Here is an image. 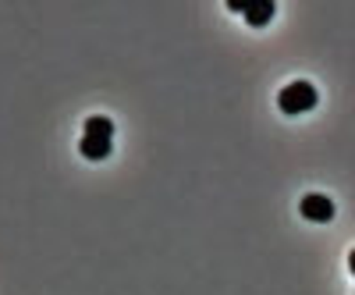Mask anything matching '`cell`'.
Listing matches in <instances>:
<instances>
[{"label":"cell","mask_w":355,"mask_h":295,"mask_svg":"<svg viewBox=\"0 0 355 295\" xmlns=\"http://www.w3.org/2000/svg\"><path fill=\"white\" fill-rule=\"evenodd\" d=\"M78 150H82L85 160H107L110 157V150H114V121L110 117H103V114L85 117Z\"/></svg>","instance_id":"cell-1"},{"label":"cell","mask_w":355,"mask_h":295,"mask_svg":"<svg viewBox=\"0 0 355 295\" xmlns=\"http://www.w3.org/2000/svg\"><path fill=\"white\" fill-rule=\"evenodd\" d=\"M316 103H320L316 85H313V82H302V78H299V82H288L284 90L277 93V107H281L284 114H291V117H295V114H309Z\"/></svg>","instance_id":"cell-2"},{"label":"cell","mask_w":355,"mask_h":295,"mask_svg":"<svg viewBox=\"0 0 355 295\" xmlns=\"http://www.w3.org/2000/svg\"><path fill=\"white\" fill-rule=\"evenodd\" d=\"M299 210H302V217L313 221V224H327V221H334V203L323 196V192H309V196H302Z\"/></svg>","instance_id":"cell-3"},{"label":"cell","mask_w":355,"mask_h":295,"mask_svg":"<svg viewBox=\"0 0 355 295\" xmlns=\"http://www.w3.org/2000/svg\"><path fill=\"white\" fill-rule=\"evenodd\" d=\"M274 11H277L274 0H249V4H245V22L252 28H259V25H266L274 18Z\"/></svg>","instance_id":"cell-4"},{"label":"cell","mask_w":355,"mask_h":295,"mask_svg":"<svg viewBox=\"0 0 355 295\" xmlns=\"http://www.w3.org/2000/svg\"><path fill=\"white\" fill-rule=\"evenodd\" d=\"M245 4H249V0H231L227 8H231V11H242V15H245Z\"/></svg>","instance_id":"cell-5"},{"label":"cell","mask_w":355,"mask_h":295,"mask_svg":"<svg viewBox=\"0 0 355 295\" xmlns=\"http://www.w3.org/2000/svg\"><path fill=\"white\" fill-rule=\"evenodd\" d=\"M348 271H352V274H355V249H352V253H348Z\"/></svg>","instance_id":"cell-6"}]
</instances>
